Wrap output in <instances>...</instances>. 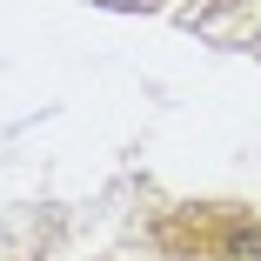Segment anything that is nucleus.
<instances>
[{"label":"nucleus","mask_w":261,"mask_h":261,"mask_svg":"<svg viewBox=\"0 0 261 261\" xmlns=\"http://www.w3.org/2000/svg\"><path fill=\"white\" fill-rule=\"evenodd\" d=\"M228 261H261V241H241V248H234Z\"/></svg>","instance_id":"obj_1"}]
</instances>
